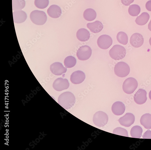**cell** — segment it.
I'll return each instance as SVG.
<instances>
[{
    "label": "cell",
    "instance_id": "obj_1",
    "mask_svg": "<svg viewBox=\"0 0 151 150\" xmlns=\"http://www.w3.org/2000/svg\"><path fill=\"white\" fill-rule=\"evenodd\" d=\"M76 99L71 93L67 92L62 93L58 97V103L65 109H68L74 105Z\"/></svg>",
    "mask_w": 151,
    "mask_h": 150
},
{
    "label": "cell",
    "instance_id": "obj_2",
    "mask_svg": "<svg viewBox=\"0 0 151 150\" xmlns=\"http://www.w3.org/2000/svg\"><path fill=\"white\" fill-rule=\"evenodd\" d=\"M31 21L37 25H43L46 22L47 16L43 11L35 10L32 11L30 14Z\"/></svg>",
    "mask_w": 151,
    "mask_h": 150
},
{
    "label": "cell",
    "instance_id": "obj_3",
    "mask_svg": "<svg viewBox=\"0 0 151 150\" xmlns=\"http://www.w3.org/2000/svg\"><path fill=\"white\" fill-rule=\"evenodd\" d=\"M109 55L112 59L119 60L124 58L126 55V50L124 47L119 45L113 46L110 50Z\"/></svg>",
    "mask_w": 151,
    "mask_h": 150
},
{
    "label": "cell",
    "instance_id": "obj_4",
    "mask_svg": "<svg viewBox=\"0 0 151 150\" xmlns=\"http://www.w3.org/2000/svg\"><path fill=\"white\" fill-rule=\"evenodd\" d=\"M114 71L117 76L123 78L128 75L130 72V68L124 62H120L115 65Z\"/></svg>",
    "mask_w": 151,
    "mask_h": 150
},
{
    "label": "cell",
    "instance_id": "obj_5",
    "mask_svg": "<svg viewBox=\"0 0 151 150\" xmlns=\"http://www.w3.org/2000/svg\"><path fill=\"white\" fill-rule=\"evenodd\" d=\"M138 83L134 78H130L126 79L122 85L124 92L128 94L133 93L137 89Z\"/></svg>",
    "mask_w": 151,
    "mask_h": 150
},
{
    "label": "cell",
    "instance_id": "obj_6",
    "mask_svg": "<svg viewBox=\"0 0 151 150\" xmlns=\"http://www.w3.org/2000/svg\"><path fill=\"white\" fill-rule=\"evenodd\" d=\"M108 121L107 115L102 111H99L94 115L93 121L96 126L98 127H104L107 124Z\"/></svg>",
    "mask_w": 151,
    "mask_h": 150
},
{
    "label": "cell",
    "instance_id": "obj_7",
    "mask_svg": "<svg viewBox=\"0 0 151 150\" xmlns=\"http://www.w3.org/2000/svg\"><path fill=\"white\" fill-rule=\"evenodd\" d=\"M92 54L91 48L87 45H84L78 49L77 56L80 60L85 61L90 58Z\"/></svg>",
    "mask_w": 151,
    "mask_h": 150
},
{
    "label": "cell",
    "instance_id": "obj_8",
    "mask_svg": "<svg viewBox=\"0 0 151 150\" xmlns=\"http://www.w3.org/2000/svg\"><path fill=\"white\" fill-rule=\"evenodd\" d=\"M112 42L111 37L106 34L100 36L97 41V44L99 47L104 50L108 49L112 45Z\"/></svg>",
    "mask_w": 151,
    "mask_h": 150
},
{
    "label": "cell",
    "instance_id": "obj_9",
    "mask_svg": "<svg viewBox=\"0 0 151 150\" xmlns=\"http://www.w3.org/2000/svg\"><path fill=\"white\" fill-rule=\"evenodd\" d=\"M70 86L68 80L59 78L56 79L53 84L54 89L57 91H61L67 89Z\"/></svg>",
    "mask_w": 151,
    "mask_h": 150
},
{
    "label": "cell",
    "instance_id": "obj_10",
    "mask_svg": "<svg viewBox=\"0 0 151 150\" xmlns=\"http://www.w3.org/2000/svg\"><path fill=\"white\" fill-rule=\"evenodd\" d=\"M50 70L53 74L57 76H60L66 73L67 69L60 62H56L50 66Z\"/></svg>",
    "mask_w": 151,
    "mask_h": 150
},
{
    "label": "cell",
    "instance_id": "obj_11",
    "mask_svg": "<svg viewBox=\"0 0 151 150\" xmlns=\"http://www.w3.org/2000/svg\"><path fill=\"white\" fill-rule=\"evenodd\" d=\"M135 119V117L132 114L128 113L120 118L118 121L122 126L126 127H129L134 123Z\"/></svg>",
    "mask_w": 151,
    "mask_h": 150
},
{
    "label": "cell",
    "instance_id": "obj_12",
    "mask_svg": "<svg viewBox=\"0 0 151 150\" xmlns=\"http://www.w3.org/2000/svg\"><path fill=\"white\" fill-rule=\"evenodd\" d=\"M86 76L83 71L78 70L75 71L71 75L70 80L74 84H79L83 83L85 80Z\"/></svg>",
    "mask_w": 151,
    "mask_h": 150
},
{
    "label": "cell",
    "instance_id": "obj_13",
    "mask_svg": "<svg viewBox=\"0 0 151 150\" xmlns=\"http://www.w3.org/2000/svg\"><path fill=\"white\" fill-rule=\"evenodd\" d=\"M130 42L132 47L135 48H138L142 46L143 44L144 39L141 34L135 33L131 36Z\"/></svg>",
    "mask_w": 151,
    "mask_h": 150
},
{
    "label": "cell",
    "instance_id": "obj_14",
    "mask_svg": "<svg viewBox=\"0 0 151 150\" xmlns=\"http://www.w3.org/2000/svg\"><path fill=\"white\" fill-rule=\"evenodd\" d=\"M147 93L142 89H139L134 96L135 102L138 105H142L146 103L147 100Z\"/></svg>",
    "mask_w": 151,
    "mask_h": 150
},
{
    "label": "cell",
    "instance_id": "obj_15",
    "mask_svg": "<svg viewBox=\"0 0 151 150\" xmlns=\"http://www.w3.org/2000/svg\"><path fill=\"white\" fill-rule=\"evenodd\" d=\"M125 107L124 104L121 102H116L112 106L111 110L113 113L117 116L122 115L124 113Z\"/></svg>",
    "mask_w": 151,
    "mask_h": 150
},
{
    "label": "cell",
    "instance_id": "obj_16",
    "mask_svg": "<svg viewBox=\"0 0 151 150\" xmlns=\"http://www.w3.org/2000/svg\"><path fill=\"white\" fill-rule=\"evenodd\" d=\"M48 15L53 18L59 17L62 14L61 10L58 6L53 5L50 6L47 11Z\"/></svg>",
    "mask_w": 151,
    "mask_h": 150
},
{
    "label": "cell",
    "instance_id": "obj_17",
    "mask_svg": "<svg viewBox=\"0 0 151 150\" xmlns=\"http://www.w3.org/2000/svg\"><path fill=\"white\" fill-rule=\"evenodd\" d=\"M87 27L92 32L97 33L100 32L102 30L104 26L101 22L96 21L93 23H87Z\"/></svg>",
    "mask_w": 151,
    "mask_h": 150
},
{
    "label": "cell",
    "instance_id": "obj_18",
    "mask_svg": "<svg viewBox=\"0 0 151 150\" xmlns=\"http://www.w3.org/2000/svg\"><path fill=\"white\" fill-rule=\"evenodd\" d=\"M13 15L14 22L17 23H21L24 22L27 18L26 12L22 10L14 11Z\"/></svg>",
    "mask_w": 151,
    "mask_h": 150
},
{
    "label": "cell",
    "instance_id": "obj_19",
    "mask_svg": "<svg viewBox=\"0 0 151 150\" xmlns=\"http://www.w3.org/2000/svg\"><path fill=\"white\" fill-rule=\"evenodd\" d=\"M76 36L77 39L82 42H85L88 40L90 38V34L86 29L82 28L77 32Z\"/></svg>",
    "mask_w": 151,
    "mask_h": 150
},
{
    "label": "cell",
    "instance_id": "obj_20",
    "mask_svg": "<svg viewBox=\"0 0 151 150\" xmlns=\"http://www.w3.org/2000/svg\"><path fill=\"white\" fill-rule=\"evenodd\" d=\"M83 16L86 21H92L94 20L96 17V12L92 9H87L84 11Z\"/></svg>",
    "mask_w": 151,
    "mask_h": 150
},
{
    "label": "cell",
    "instance_id": "obj_21",
    "mask_svg": "<svg viewBox=\"0 0 151 150\" xmlns=\"http://www.w3.org/2000/svg\"><path fill=\"white\" fill-rule=\"evenodd\" d=\"M141 124L146 129H151V115L146 114L143 115L140 119Z\"/></svg>",
    "mask_w": 151,
    "mask_h": 150
},
{
    "label": "cell",
    "instance_id": "obj_22",
    "mask_svg": "<svg viewBox=\"0 0 151 150\" xmlns=\"http://www.w3.org/2000/svg\"><path fill=\"white\" fill-rule=\"evenodd\" d=\"M150 19L149 15L147 12H144L139 16L137 17L135 22L139 26H144L148 22Z\"/></svg>",
    "mask_w": 151,
    "mask_h": 150
},
{
    "label": "cell",
    "instance_id": "obj_23",
    "mask_svg": "<svg viewBox=\"0 0 151 150\" xmlns=\"http://www.w3.org/2000/svg\"><path fill=\"white\" fill-rule=\"evenodd\" d=\"M26 5L24 0H12V10L14 11L21 10Z\"/></svg>",
    "mask_w": 151,
    "mask_h": 150
},
{
    "label": "cell",
    "instance_id": "obj_24",
    "mask_svg": "<svg viewBox=\"0 0 151 150\" xmlns=\"http://www.w3.org/2000/svg\"><path fill=\"white\" fill-rule=\"evenodd\" d=\"M143 130L142 128L138 126H135L131 129L130 133L133 138L140 139L142 136Z\"/></svg>",
    "mask_w": 151,
    "mask_h": 150
},
{
    "label": "cell",
    "instance_id": "obj_25",
    "mask_svg": "<svg viewBox=\"0 0 151 150\" xmlns=\"http://www.w3.org/2000/svg\"><path fill=\"white\" fill-rule=\"evenodd\" d=\"M117 39L118 41L120 44L124 45H127L128 42V37L127 34L122 32H119L117 35Z\"/></svg>",
    "mask_w": 151,
    "mask_h": 150
},
{
    "label": "cell",
    "instance_id": "obj_26",
    "mask_svg": "<svg viewBox=\"0 0 151 150\" xmlns=\"http://www.w3.org/2000/svg\"><path fill=\"white\" fill-rule=\"evenodd\" d=\"M76 63V59L72 56L66 57L64 61V65L66 68H71L74 67Z\"/></svg>",
    "mask_w": 151,
    "mask_h": 150
},
{
    "label": "cell",
    "instance_id": "obj_27",
    "mask_svg": "<svg viewBox=\"0 0 151 150\" xmlns=\"http://www.w3.org/2000/svg\"><path fill=\"white\" fill-rule=\"evenodd\" d=\"M130 15L132 17H137L141 11L140 7L136 4L130 5L128 10Z\"/></svg>",
    "mask_w": 151,
    "mask_h": 150
},
{
    "label": "cell",
    "instance_id": "obj_28",
    "mask_svg": "<svg viewBox=\"0 0 151 150\" xmlns=\"http://www.w3.org/2000/svg\"><path fill=\"white\" fill-rule=\"evenodd\" d=\"M49 4V0H35L34 4L38 8L44 9L46 8Z\"/></svg>",
    "mask_w": 151,
    "mask_h": 150
},
{
    "label": "cell",
    "instance_id": "obj_29",
    "mask_svg": "<svg viewBox=\"0 0 151 150\" xmlns=\"http://www.w3.org/2000/svg\"><path fill=\"white\" fill-rule=\"evenodd\" d=\"M113 133L119 135L129 137L127 130L121 127H118L115 129L113 130Z\"/></svg>",
    "mask_w": 151,
    "mask_h": 150
},
{
    "label": "cell",
    "instance_id": "obj_30",
    "mask_svg": "<svg viewBox=\"0 0 151 150\" xmlns=\"http://www.w3.org/2000/svg\"><path fill=\"white\" fill-rule=\"evenodd\" d=\"M142 137L143 139H151V131L149 130L147 131L144 133Z\"/></svg>",
    "mask_w": 151,
    "mask_h": 150
},
{
    "label": "cell",
    "instance_id": "obj_31",
    "mask_svg": "<svg viewBox=\"0 0 151 150\" xmlns=\"http://www.w3.org/2000/svg\"><path fill=\"white\" fill-rule=\"evenodd\" d=\"M122 4L125 6H129L133 3L134 0H121Z\"/></svg>",
    "mask_w": 151,
    "mask_h": 150
},
{
    "label": "cell",
    "instance_id": "obj_32",
    "mask_svg": "<svg viewBox=\"0 0 151 150\" xmlns=\"http://www.w3.org/2000/svg\"><path fill=\"white\" fill-rule=\"evenodd\" d=\"M145 6L147 9L148 11H151V0L147 2Z\"/></svg>",
    "mask_w": 151,
    "mask_h": 150
},
{
    "label": "cell",
    "instance_id": "obj_33",
    "mask_svg": "<svg viewBox=\"0 0 151 150\" xmlns=\"http://www.w3.org/2000/svg\"><path fill=\"white\" fill-rule=\"evenodd\" d=\"M148 29L151 31V20L148 25Z\"/></svg>",
    "mask_w": 151,
    "mask_h": 150
},
{
    "label": "cell",
    "instance_id": "obj_34",
    "mask_svg": "<svg viewBox=\"0 0 151 150\" xmlns=\"http://www.w3.org/2000/svg\"><path fill=\"white\" fill-rule=\"evenodd\" d=\"M149 97L150 99L151 100V90L150 91L149 93Z\"/></svg>",
    "mask_w": 151,
    "mask_h": 150
},
{
    "label": "cell",
    "instance_id": "obj_35",
    "mask_svg": "<svg viewBox=\"0 0 151 150\" xmlns=\"http://www.w3.org/2000/svg\"><path fill=\"white\" fill-rule=\"evenodd\" d=\"M149 42V43H150V46H151V37H150V39Z\"/></svg>",
    "mask_w": 151,
    "mask_h": 150
}]
</instances>
